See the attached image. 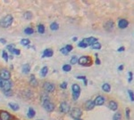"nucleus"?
<instances>
[{
  "instance_id": "1",
  "label": "nucleus",
  "mask_w": 134,
  "mask_h": 120,
  "mask_svg": "<svg viewBox=\"0 0 134 120\" xmlns=\"http://www.w3.org/2000/svg\"><path fill=\"white\" fill-rule=\"evenodd\" d=\"M42 105L45 108V109L48 111V112L54 110V109H55V105L49 100V99L47 97H42Z\"/></svg>"
},
{
  "instance_id": "2",
  "label": "nucleus",
  "mask_w": 134,
  "mask_h": 120,
  "mask_svg": "<svg viewBox=\"0 0 134 120\" xmlns=\"http://www.w3.org/2000/svg\"><path fill=\"white\" fill-rule=\"evenodd\" d=\"M12 22H13V16L9 14L0 20V26L3 27V28H7L12 24Z\"/></svg>"
},
{
  "instance_id": "3",
  "label": "nucleus",
  "mask_w": 134,
  "mask_h": 120,
  "mask_svg": "<svg viewBox=\"0 0 134 120\" xmlns=\"http://www.w3.org/2000/svg\"><path fill=\"white\" fill-rule=\"evenodd\" d=\"M71 90H72V98H73V100H77L80 93V85L77 84H73L72 86H71Z\"/></svg>"
},
{
  "instance_id": "4",
  "label": "nucleus",
  "mask_w": 134,
  "mask_h": 120,
  "mask_svg": "<svg viewBox=\"0 0 134 120\" xmlns=\"http://www.w3.org/2000/svg\"><path fill=\"white\" fill-rule=\"evenodd\" d=\"M11 78V73L10 71L5 69H2L0 70V78L4 80H9Z\"/></svg>"
},
{
  "instance_id": "5",
  "label": "nucleus",
  "mask_w": 134,
  "mask_h": 120,
  "mask_svg": "<svg viewBox=\"0 0 134 120\" xmlns=\"http://www.w3.org/2000/svg\"><path fill=\"white\" fill-rule=\"evenodd\" d=\"M78 62L80 63V65H82V66H88L91 63V60H90V58L89 56H82L80 57L78 60Z\"/></svg>"
},
{
  "instance_id": "6",
  "label": "nucleus",
  "mask_w": 134,
  "mask_h": 120,
  "mask_svg": "<svg viewBox=\"0 0 134 120\" xmlns=\"http://www.w3.org/2000/svg\"><path fill=\"white\" fill-rule=\"evenodd\" d=\"M1 87L3 88L4 92H8L11 90L12 84L9 80H2V83H1Z\"/></svg>"
},
{
  "instance_id": "7",
  "label": "nucleus",
  "mask_w": 134,
  "mask_h": 120,
  "mask_svg": "<svg viewBox=\"0 0 134 120\" xmlns=\"http://www.w3.org/2000/svg\"><path fill=\"white\" fill-rule=\"evenodd\" d=\"M71 115L72 118H75L77 119L82 115V111L80 110V109H79V108H73L71 110Z\"/></svg>"
},
{
  "instance_id": "8",
  "label": "nucleus",
  "mask_w": 134,
  "mask_h": 120,
  "mask_svg": "<svg viewBox=\"0 0 134 120\" xmlns=\"http://www.w3.org/2000/svg\"><path fill=\"white\" fill-rule=\"evenodd\" d=\"M60 111L63 113H68L70 111V105L65 101L62 102L60 104Z\"/></svg>"
},
{
  "instance_id": "9",
  "label": "nucleus",
  "mask_w": 134,
  "mask_h": 120,
  "mask_svg": "<svg viewBox=\"0 0 134 120\" xmlns=\"http://www.w3.org/2000/svg\"><path fill=\"white\" fill-rule=\"evenodd\" d=\"M43 87H44V89L46 90V91L50 92V93L55 90V84H53L52 83H49V82L45 83L44 85H43Z\"/></svg>"
},
{
  "instance_id": "10",
  "label": "nucleus",
  "mask_w": 134,
  "mask_h": 120,
  "mask_svg": "<svg viewBox=\"0 0 134 120\" xmlns=\"http://www.w3.org/2000/svg\"><path fill=\"white\" fill-rule=\"evenodd\" d=\"M82 42L84 43L85 44H87V45H89V44L91 45L94 43L98 42V39H97L96 38H84V39L82 40Z\"/></svg>"
},
{
  "instance_id": "11",
  "label": "nucleus",
  "mask_w": 134,
  "mask_h": 120,
  "mask_svg": "<svg viewBox=\"0 0 134 120\" xmlns=\"http://www.w3.org/2000/svg\"><path fill=\"white\" fill-rule=\"evenodd\" d=\"M11 115L6 111H1L0 112V120H10Z\"/></svg>"
},
{
  "instance_id": "12",
  "label": "nucleus",
  "mask_w": 134,
  "mask_h": 120,
  "mask_svg": "<svg viewBox=\"0 0 134 120\" xmlns=\"http://www.w3.org/2000/svg\"><path fill=\"white\" fill-rule=\"evenodd\" d=\"M104 102H105V98L103 97V96H98V97L95 99L94 100V103L95 105H98V106H100V105H103L104 104Z\"/></svg>"
},
{
  "instance_id": "13",
  "label": "nucleus",
  "mask_w": 134,
  "mask_h": 120,
  "mask_svg": "<svg viewBox=\"0 0 134 120\" xmlns=\"http://www.w3.org/2000/svg\"><path fill=\"white\" fill-rule=\"evenodd\" d=\"M94 107H95V103H94V101L91 100H88V101H86V103H85V108H86V109H88V110L93 109Z\"/></svg>"
},
{
  "instance_id": "14",
  "label": "nucleus",
  "mask_w": 134,
  "mask_h": 120,
  "mask_svg": "<svg viewBox=\"0 0 134 120\" xmlns=\"http://www.w3.org/2000/svg\"><path fill=\"white\" fill-rule=\"evenodd\" d=\"M128 24H129L128 21L126 20H124V19H122V20H120L118 22V26L120 29H125V28L128 26Z\"/></svg>"
},
{
  "instance_id": "15",
  "label": "nucleus",
  "mask_w": 134,
  "mask_h": 120,
  "mask_svg": "<svg viewBox=\"0 0 134 120\" xmlns=\"http://www.w3.org/2000/svg\"><path fill=\"white\" fill-rule=\"evenodd\" d=\"M108 107H109V109H112V110H116L117 108H118V105H117V103H116L115 101L111 100V101L109 102V104H108Z\"/></svg>"
},
{
  "instance_id": "16",
  "label": "nucleus",
  "mask_w": 134,
  "mask_h": 120,
  "mask_svg": "<svg viewBox=\"0 0 134 120\" xmlns=\"http://www.w3.org/2000/svg\"><path fill=\"white\" fill-rule=\"evenodd\" d=\"M53 56V51L51 49H46L43 53V57H52Z\"/></svg>"
},
{
  "instance_id": "17",
  "label": "nucleus",
  "mask_w": 134,
  "mask_h": 120,
  "mask_svg": "<svg viewBox=\"0 0 134 120\" xmlns=\"http://www.w3.org/2000/svg\"><path fill=\"white\" fill-rule=\"evenodd\" d=\"M30 70H31V66H30L29 64H25L22 66V73L28 74L30 72Z\"/></svg>"
},
{
  "instance_id": "18",
  "label": "nucleus",
  "mask_w": 134,
  "mask_h": 120,
  "mask_svg": "<svg viewBox=\"0 0 134 120\" xmlns=\"http://www.w3.org/2000/svg\"><path fill=\"white\" fill-rule=\"evenodd\" d=\"M27 116H28V118H34V117H35V110H34L32 108H30L29 111H28V114H27Z\"/></svg>"
},
{
  "instance_id": "19",
  "label": "nucleus",
  "mask_w": 134,
  "mask_h": 120,
  "mask_svg": "<svg viewBox=\"0 0 134 120\" xmlns=\"http://www.w3.org/2000/svg\"><path fill=\"white\" fill-rule=\"evenodd\" d=\"M102 89H103V91L106 92V93H109L110 90H111V86H110L109 84H104L102 85Z\"/></svg>"
},
{
  "instance_id": "20",
  "label": "nucleus",
  "mask_w": 134,
  "mask_h": 120,
  "mask_svg": "<svg viewBox=\"0 0 134 120\" xmlns=\"http://www.w3.org/2000/svg\"><path fill=\"white\" fill-rule=\"evenodd\" d=\"M58 28H59V26H58V24L56 22H53V23L50 24V29H51V30H57Z\"/></svg>"
},
{
  "instance_id": "21",
  "label": "nucleus",
  "mask_w": 134,
  "mask_h": 120,
  "mask_svg": "<svg viewBox=\"0 0 134 120\" xmlns=\"http://www.w3.org/2000/svg\"><path fill=\"white\" fill-rule=\"evenodd\" d=\"M47 70H48V69H47V67H44L42 69H41V71H40V73H41V77H46L47 74Z\"/></svg>"
},
{
  "instance_id": "22",
  "label": "nucleus",
  "mask_w": 134,
  "mask_h": 120,
  "mask_svg": "<svg viewBox=\"0 0 134 120\" xmlns=\"http://www.w3.org/2000/svg\"><path fill=\"white\" fill-rule=\"evenodd\" d=\"M8 105L13 110H18V109H19V106H18L17 104H14V103H9Z\"/></svg>"
},
{
  "instance_id": "23",
  "label": "nucleus",
  "mask_w": 134,
  "mask_h": 120,
  "mask_svg": "<svg viewBox=\"0 0 134 120\" xmlns=\"http://www.w3.org/2000/svg\"><path fill=\"white\" fill-rule=\"evenodd\" d=\"M105 28H106V29H108V30H110V29L114 27V23H113V21H108L107 23H105Z\"/></svg>"
},
{
  "instance_id": "24",
  "label": "nucleus",
  "mask_w": 134,
  "mask_h": 120,
  "mask_svg": "<svg viewBox=\"0 0 134 120\" xmlns=\"http://www.w3.org/2000/svg\"><path fill=\"white\" fill-rule=\"evenodd\" d=\"M31 84H32V86H36L37 85V80H36L34 76L31 77Z\"/></svg>"
},
{
  "instance_id": "25",
  "label": "nucleus",
  "mask_w": 134,
  "mask_h": 120,
  "mask_svg": "<svg viewBox=\"0 0 134 120\" xmlns=\"http://www.w3.org/2000/svg\"><path fill=\"white\" fill-rule=\"evenodd\" d=\"M24 33L27 34V35H31V34H33V29L31 28H26L24 29Z\"/></svg>"
},
{
  "instance_id": "26",
  "label": "nucleus",
  "mask_w": 134,
  "mask_h": 120,
  "mask_svg": "<svg viewBox=\"0 0 134 120\" xmlns=\"http://www.w3.org/2000/svg\"><path fill=\"white\" fill-rule=\"evenodd\" d=\"M38 33L43 34L45 32V27L43 26V25H38Z\"/></svg>"
},
{
  "instance_id": "27",
  "label": "nucleus",
  "mask_w": 134,
  "mask_h": 120,
  "mask_svg": "<svg viewBox=\"0 0 134 120\" xmlns=\"http://www.w3.org/2000/svg\"><path fill=\"white\" fill-rule=\"evenodd\" d=\"M71 67L70 66V65H68V64H65V65H64V66H63V70L65 71V72H68V71H70V70H71Z\"/></svg>"
},
{
  "instance_id": "28",
  "label": "nucleus",
  "mask_w": 134,
  "mask_h": 120,
  "mask_svg": "<svg viewBox=\"0 0 134 120\" xmlns=\"http://www.w3.org/2000/svg\"><path fill=\"white\" fill-rule=\"evenodd\" d=\"M91 47L92 49H100L101 48V44L99 43H94L93 44H91Z\"/></svg>"
},
{
  "instance_id": "29",
  "label": "nucleus",
  "mask_w": 134,
  "mask_h": 120,
  "mask_svg": "<svg viewBox=\"0 0 134 120\" xmlns=\"http://www.w3.org/2000/svg\"><path fill=\"white\" fill-rule=\"evenodd\" d=\"M122 119V115L121 113H116L115 115L114 116V118H113V120H121Z\"/></svg>"
},
{
  "instance_id": "30",
  "label": "nucleus",
  "mask_w": 134,
  "mask_h": 120,
  "mask_svg": "<svg viewBox=\"0 0 134 120\" xmlns=\"http://www.w3.org/2000/svg\"><path fill=\"white\" fill-rule=\"evenodd\" d=\"M78 62V58L76 57V56H72L71 59V64H76Z\"/></svg>"
},
{
  "instance_id": "31",
  "label": "nucleus",
  "mask_w": 134,
  "mask_h": 120,
  "mask_svg": "<svg viewBox=\"0 0 134 120\" xmlns=\"http://www.w3.org/2000/svg\"><path fill=\"white\" fill-rule=\"evenodd\" d=\"M21 44H22V45H28V44H30V40L29 39H22V41H21Z\"/></svg>"
},
{
  "instance_id": "32",
  "label": "nucleus",
  "mask_w": 134,
  "mask_h": 120,
  "mask_svg": "<svg viewBox=\"0 0 134 120\" xmlns=\"http://www.w3.org/2000/svg\"><path fill=\"white\" fill-rule=\"evenodd\" d=\"M11 52L13 53V54H16V55H19V54L21 53V51L19 50V49H14V48H13V49L11 50Z\"/></svg>"
},
{
  "instance_id": "33",
  "label": "nucleus",
  "mask_w": 134,
  "mask_h": 120,
  "mask_svg": "<svg viewBox=\"0 0 134 120\" xmlns=\"http://www.w3.org/2000/svg\"><path fill=\"white\" fill-rule=\"evenodd\" d=\"M24 17L26 18V19H28V20H30V19H31V17H32V14H31V13H30V12H27V13H24Z\"/></svg>"
},
{
  "instance_id": "34",
  "label": "nucleus",
  "mask_w": 134,
  "mask_h": 120,
  "mask_svg": "<svg viewBox=\"0 0 134 120\" xmlns=\"http://www.w3.org/2000/svg\"><path fill=\"white\" fill-rule=\"evenodd\" d=\"M2 56H3V58L4 59V60H5V61H7V60H8V55H7V53H6V52H5V51H3Z\"/></svg>"
},
{
  "instance_id": "35",
  "label": "nucleus",
  "mask_w": 134,
  "mask_h": 120,
  "mask_svg": "<svg viewBox=\"0 0 134 120\" xmlns=\"http://www.w3.org/2000/svg\"><path fill=\"white\" fill-rule=\"evenodd\" d=\"M61 53H62L63 54H64V55H67V54L69 53V52H68V51L66 50V49H65V47H64V48L61 49Z\"/></svg>"
},
{
  "instance_id": "36",
  "label": "nucleus",
  "mask_w": 134,
  "mask_h": 120,
  "mask_svg": "<svg viewBox=\"0 0 134 120\" xmlns=\"http://www.w3.org/2000/svg\"><path fill=\"white\" fill-rule=\"evenodd\" d=\"M78 46H79V47H82V48H85V47H87L88 45H87V44H85L84 43L82 42V41H80V42L79 43Z\"/></svg>"
},
{
  "instance_id": "37",
  "label": "nucleus",
  "mask_w": 134,
  "mask_h": 120,
  "mask_svg": "<svg viewBox=\"0 0 134 120\" xmlns=\"http://www.w3.org/2000/svg\"><path fill=\"white\" fill-rule=\"evenodd\" d=\"M129 94H130V98H131V100L132 101H133L134 100V97H133V92L131 91V90H129Z\"/></svg>"
},
{
  "instance_id": "38",
  "label": "nucleus",
  "mask_w": 134,
  "mask_h": 120,
  "mask_svg": "<svg viewBox=\"0 0 134 120\" xmlns=\"http://www.w3.org/2000/svg\"><path fill=\"white\" fill-rule=\"evenodd\" d=\"M65 49H66L68 52H71V50H72V46H71V45H70V44H68V45H66V46H65Z\"/></svg>"
},
{
  "instance_id": "39",
  "label": "nucleus",
  "mask_w": 134,
  "mask_h": 120,
  "mask_svg": "<svg viewBox=\"0 0 134 120\" xmlns=\"http://www.w3.org/2000/svg\"><path fill=\"white\" fill-rule=\"evenodd\" d=\"M60 86L62 87L63 89H66V87H67V83H66V82H64L63 84H61Z\"/></svg>"
},
{
  "instance_id": "40",
  "label": "nucleus",
  "mask_w": 134,
  "mask_h": 120,
  "mask_svg": "<svg viewBox=\"0 0 134 120\" xmlns=\"http://www.w3.org/2000/svg\"><path fill=\"white\" fill-rule=\"evenodd\" d=\"M129 75H130L129 82H131V81H132V72H129Z\"/></svg>"
},
{
  "instance_id": "41",
  "label": "nucleus",
  "mask_w": 134,
  "mask_h": 120,
  "mask_svg": "<svg viewBox=\"0 0 134 120\" xmlns=\"http://www.w3.org/2000/svg\"><path fill=\"white\" fill-rule=\"evenodd\" d=\"M126 115H127V118H130V110L129 109L126 110Z\"/></svg>"
},
{
  "instance_id": "42",
  "label": "nucleus",
  "mask_w": 134,
  "mask_h": 120,
  "mask_svg": "<svg viewBox=\"0 0 134 120\" xmlns=\"http://www.w3.org/2000/svg\"><path fill=\"white\" fill-rule=\"evenodd\" d=\"M0 42L3 43V44H5L6 41H5V39H4V38H1V39H0Z\"/></svg>"
},
{
  "instance_id": "43",
  "label": "nucleus",
  "mask_w": 134,
  "mask_h": 120,
  "mask_svg": "<svg viewBox=\"0 0 134 120\" xmlns=\"http://www.w3.org/2000/svg\"><path fill=\"white\" fill-rule=\"evenodd\" d=\"M123 51H124V47H120L118 49V52H123Z\"/></svg>"
},
{
  "instance_id": "44",
  "label": "nucleus",
  "mask_w": 134,
  "mask_h": 120,
  "mask_svg": "<svg viewBox=\"0 0 134 120\" xmlns=\"http://www.w3.org/2000/svg\"><path fill=\"white\" fill-rule=\"evenodd\" d=\"M13 48V45H8V46H7V49H8V50H10V51H11Z\"/></svg>"
},
{
  "instance_id": "45",
  "label": "nucleus",
  "mask_w": 134,
  "mask_h": 120,
  "mask_svg": "<svg viewBox=\"0 0 134 120\" xmlns=\"http://www.w3.org/2000/svg\"><path fill=\"white\" fill-rule=\"evenodd\" d=\"M96 63H97V64H100V60H98V58H97V60H96Z\"/></svg>"
},
{
  "instance_id": "46",
  "label": "nucleus",
  "mask_w": 134,
  "mask_h": 120,
  "mask_svg": "<svg viewBox=\"0 0 134 120\" xmlns=\"http://www.w3.org/2000/svg\"><path fill=\"white\" fill-rule=\"evenodd\" d=\"M123 69V65H121L120 67H119V70H122V69Z\"/></svg>"
},
{
  "instance_id": "47",
  "label": "nucleus",
  "mask_w": 134,
  "mask_h": 120,
  "mask_svg": "<svg viewBox=\"0 0 134 120\" xmlns=\"http://www.w3.org/2000/svg\"><path fill=\"white\" fill-rule=\"evenodd\" d=\"M72 40H73V41H76V40H77V38H72Z\"/></svg>"
},
{
  "instance_id": "48",
  "label": "nucleus",
  "mask_w": 134,
  "mask_h": 120,
  "mask_svg": "<svg viewBox=\"0 0 134 120\" xmlns=\"http://www.w3.org/2000/svg\"><path fill=\"white\" fill-rule=\"evenodd\" d=\"M1 83H2V79L0 78V87H1Z\"/></svg>"
},
{
  "instance_id": "49",
  "label": "nucleus",
  "mask_w": 134,
  "mask_h": 120,
  "mask_svg": "<svg viewBox=\"0 0 134 120\" xmlns=\"http://www.w3.org/2000/svg\"><path fill=\"white\" fill-rule=\"evenodd\" d=\"M75 120H81V119H79V118H77V119H75Z\"/></svg>"
},
{
  "instance_id": "50",
  "label": "nucleus",
  "mask_w": 134,
  "mask_h": 120,
  "mask_svg": "<svg viewBox=\"0 0 134 120\" xmlns=\"http://www.w3.org/2000/svg\"><path fill=\"white\" fill-rule=\"evenodd\" d=\"M38 120H43V119H38Z\"/></svg>"
}]
</instances>
